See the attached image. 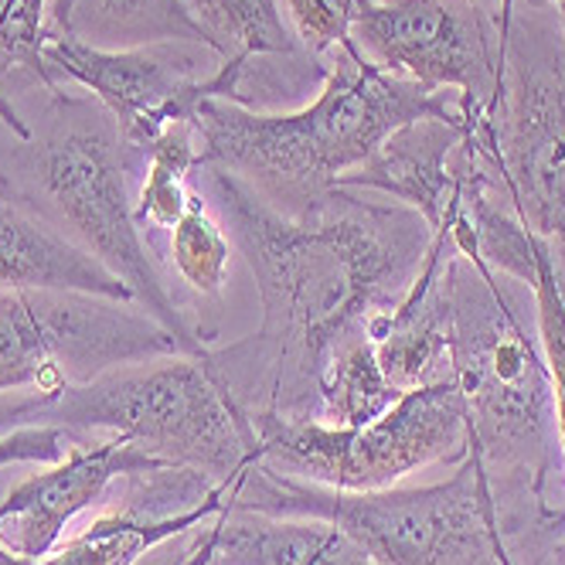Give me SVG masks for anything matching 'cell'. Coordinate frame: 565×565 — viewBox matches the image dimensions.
Wrapping results in <instances>:
<instances>
[{"instance_id": "obj_25", "label": "cell", "mask_w": 565, "mask_h": 565, "mask_svg": "<svg viewBox=\"0 0 565 565\" xmlns=\"http://www.w3.org/2000/svg\"><path fill=\"white\" fill-rule=\"evenodd\" d=\"M369 4L372 0H287L300 45L317 62H324L334 49L351 42V31Z\"/></svg>"}, {"instance_id": "obj_29", "label": "cell", "mask_w": 565, "mask_h": 565, "mask_svg": "<svg viewBox=\"0 0 565 565\" xmlns=\"http://www.w3.org/2000/svg\"><path fill=\"white\" fill-rule=\"evenodd\" d=\"M498 562H501V565H514V555H511L508 548H498Z\"/></svg>"}, {"instance_id": "obj_3", "label": "cell", "mask_w": 565, "mask_h": 565, "mask_svg": "<svg viewBox=\"0 0 565 565\" xmlns=\"http://www.w3.org/2000/svg\"><path fill=\"white\" fill-rule=\"evenodd\" d=\"M426 116H463L443 93L372 65L354 42L328 55L324 83L310 106L259 113L228 99H205L194 113L201 164L235 174L276 209L297 212L338 188L344 174L406 124Z\"/></svg>"}, {"instance_id": "obj_5", "label": "cell", "mask_w": 565, "mask_h": 565, "mask_svg": "<svg viewBox=\"0 0 565 565\" xmlns=\"http://www.w3.org/2000/svg\"><path fill=\"white\" fill-rule=\"evenodd\" d=\"M45 426L124 436L150 457L201 470L215 483H232L259 460L253 419L209 372L205 354L150 358L52 392Z\"/></svg>"}, {"instance_id": "obj_28", "label": "cell", "mask_w": 565, "mask_h": 565, "mask_svg": "<svg viewBox=\"0 0 565 565\" xmlns=\"http://www.w3.org/2000/svg\"><path fill=\"white\" fill-rule=\"evenodd\" d=\"M552 565H565V542H558V545H555V552H552Z\"/></svg>"}, {"instance_id": "obj_1", "label": "cell", "mask_w": 565, "mask_h": 565, "mask_svg": "<svg viewBox=\"0 0 565 565\" xmlns=\"http://www.w3.org/2000/svg\"><path fill=\"white\" fill-rule=\"evenodd\" d=\"M198 171L263 303L259 331L209 348L205 365L249 419H317V385L331 351L406 297L433 228L406 205L348 188L282 212L228 171Z\"/></svg>"}, {"instance_id": "obj_4", "label": "cell", "mask_w": 565, "mask_h": 565, "mask_svg": "<svg viewBox=\"0 0 565 565\" xmlns=\"http://www.w3.org/2000/svg\"><path fill=\"white\" fill-rule=\"evenodd\" d=\"M225 508L276 518H320L341 529L375 565H501V511L480 454L426 488L338 491L282 477L259 460L232 483Z\"/></svg>"}, {"instance_id": "obj_19", "label": "cell", "mask_w": 565, "mask_h": 565, "mask_svg": "<svg viewBox=\"0 0 565 565\" xmlns=\"http://www.w3.org/2000/svg\"><path fill=\"white\" fill-rule=\"evenodd\" d=\"M406 395L379 365V351L369 331L341 341L317 385V423L328 426H365L385 416Z\"/></svg>"}, {"instance_id": "obj_27", "label": "cell", "mask_w": 565, "mask_h": 565, "mask_svg": "<svg viewBox=\"0 0 565 565\" xmlns=\"http://www.w3.org/2000/svg\"><path fill=\"white\" fill-rule=\"evenodd\" d=\"M514 8H518V0H498V11H494V18H498V34H501V45H508Z\"/></svg>"}, {"instance_id": "obj_11", "label": "cell", "mask_w": 565, "mask_h": 565, "mask_svg": "<svg viewBox=\"0 0 565 565\" xmlns=\"http://www.w3.org/2000/svg\"><path fill=\"white\" fill-rule=\"evenodd\" d=\"M45 62L52 75L93 93L124 137V150L140 164L143 150L178 119H194L205 99H228L242 106L246 55H232L212 72H198V55L181 42L140 49H96L68 34H49Z\"/></svg>"}, {"instance_id": "obj_8", "label": "cell", "mask_w": 565, "mask_h": 565, "mask_svg": "<svg viewBox=\"0 0 565 565\" xmlns=\"http://www.w3.org/2000/svg\"><path fill=\"white\" fill-rule=\"evenodd\" d=\"M259 463L338 491H385L429 463H457L467 454V406L454 382L409 388L365 426H328L317 419H253Z\"/></svg>"}, {"instance_id": "obj_18", "label": "cell", "mask_w": 565, "mask_h": 565, "mask_svg": "<svg viewBox=\"0 0 565 565\" xmlns=\"http://www.w3.org/2000/svg\"><path fill=\"white\" fill-rule=\"evenodd\" d=\"M228 488H222L212 501L198 504L194 511L174 518H137L124 511H109L99 521H93L83 535L55 545L52 555L38 558L34 565H137L147 552L160 548L171 539H181L194 532L198 524L222 514Z\"/></svg>"}, {"instance_id": "obj_15", "label": "cell", "mask_w": 565, "mask_h": 565, "mask_svg": "<svg viewBox=\"0 0 565 565\" xmlns=\"http://www.w3.org/2000/svg\"><path fill=\"white\" fill-rule=\"evenodd\" d=\"M75 290L137 303L134 290L58 225L0 198V290Z\"/></svg>"}, {"instance_id": "obj_23", "label": "cell", "mask_w": 565, "mask_h": 565, "mask_svg": "<svg viewBox=\"0 0 565 565\" xmlns=\"http://www.w3.org/2000/svg\"><path fill=\"white\" fill-rule=\"evenodd\" d=\"M232 238L222 222L209 212L201 188L191 191L188 212L171 228V263L181 279L201 297H218L232 263Z\"/></svg>"}, {"instance_id": "obj_10", "label": "cell", "mask_w": 565, "mask_h": 565, "mask_svg": "<svg viewBox=\"0 0 565 565\" xmlns=\"http://www.w3.org/2000/svg\"><path fill=\"white\" fill-rule=\"evenodd\" d=\"M491 0H372L351 42L372 65L426 93H457L463 124L491 116L504 68Z\"/></svg>"}, {"instance_id": "obj_30", "label": "cell", "mask_w": 565, "mask_h": 565, "mask_svg": "<svg viewBox=\"0 0 565 565\" xmlns=\"http://www.w3.org/2000/svg\"><path fill=\"white\" fill-rule=\"evenodd\" d=\"M178 558H181V548H178V555H171V558H164V562H157V565H178Z\"/></svg>"}, {"instance_id": "obj_24", "label": "cell", "mask_w": 565, "mask_h": 565, "mask_svg": "<svg viewBox=\"0 0 565 565\" xmlns=\"http://www.w3.org/2000/svg\"><path fill=\"white\" fill-rule=\"evenodd\" d=\"M535 320H539V341L552 379V398H555V423H558V443H562V463H565V294L558 287V273L552 263L548 242L539 238L535 249Z\"/></svg>"}, {"instance_id": "obj_7", "label": "cell", "mask_w": 565, "mask_h": 565, "mask_svg": "<svg viewBox=\"0 0 565 565\" xmlns=\"http://www.w3.org/2000/svg\"><path fill=\"white\" fill-rule=\"evenodd\" d=\"M488 124L504 194L548 242L565 294V38L555 8L514 11Z\"/></svg>"}, {"instance_id": "obj_17", "label": "cell", "mask_w": 565, "mask_h": 565, "mask_svg": "<svg viewBox=\"0 0 565 565\" xmlns=\"http://www.w3.org/2000/svg\"><path fill=\"white\" fill-rule=\"evenodd\" d=\"M55 34L78 38L96 49L140 45H201L222 55L212 34L198 24L188 0H49Z\"/></svg>"}, {"instance_id": "obj_22", "label": "cell", "mask_w": 565, "mask_h": 565, "mask_svg": "<svg viewBox=\"0 0 565 565\" xmlns=\"http://www.w3.org/2000/svg\"><path fill=\"white\" fill-rule=\"evenodd\" d=\"M49 34V0H0V119L24 143H31L34 134L4 96V78L28 72L45 89L58 93V78L45 62Z\"/></svg>"}, {"instance_id": "obj_20", "label": "cell", "mask_w": 565, "mask_h": 565, "mask_svg": "<svg viewBox=\"0 0 565 565\" xmlns=\"http://www.w3.org/2000/svg\"><path fill=\"white\" fill-rule=\"evenodd\" d=\"M143 164V184L137 194V222L140 228L171 232L191 201V174L201 164V143L194 119H178L160 134L140 157Z\"/></svg>"}, {"instance_id": "obj_9", "label": "cell", "mask_w": 565, "mask_h": 565, "mask_svg": "<svg viewBox=\"0 0 565 565\" xmlns=\"http://www.w3.org/2000/svg\"><path fill=\"white\" fill-rule=\"evenodd\" d=\"M168 354H181V344L137 303L75 290H0V395L62 392Z\"/></svg>"}, {"instance_id": "obj_6", "label": "cell", "mask_w": 565, "mask_h": 565, "mask_svg": "<svg viewBox=\"0 0 565 565\" xmlns=\"http://www.w3.org/2000/svg\"><path fill=\"white\" fill-rule=\"evenodd\" d=\"M38 147V188L68 228V238L127 282L137 307L174 334L181 354H205L212 348L205 331H198L171 297L157 273L153 246L140 232L137 201L130 198V160L119 130L113 134L99 116H78L55 127Z\"/></svg>"}, {"instance_id": "obj_21", "label": "cell", "mask_w": 565, "mask_h": 565, "mask_svg": "<svg viewBox=\"0 0 565 565\" xmlns=\"http://www.w3.org/2000/svg\"><path fill=\"white\" fill-rule=\"evenodd\" d=\"M198 24L212 34L222 58H290L297 38L276 0H188Z\"/></svg>"}, {"instance_id": "obj_2", "label": "cell", "mask_w": 565, "mask_h": 565, "mask_svg": "<svg viewBox=\"0 0 565 565\" xmlns=\"http://www.w3.org/2000/svg\"><path fill=\"white\" fill-rule=\"evenodd\" d=\"M450 382L467 406V447L488 467L504 542L524 529L535 542H558L565 514L548 504L545 488L562 443L532 287L494 273L477 256L463 209L450 222Z\"/></svg>"}, {"instance_id": "obj_12", "label": "cell", "mask_w": 565, "mask_h": 565, "mask_svg": "<svg viewBox=\"0 0 565 565\" xmlns=\"http://www.w3.org/2000/svg\"><path fill=\"white\" fill-rule=\"evenodd\" d=\"M164 460L150 457L124 436H78L58 463L34 473L0 501V545L21 558H45L55 552L65 524L93 508L113 480L153 470Z\"/></svg>"}, {"instance_id": "obj_14", "label": "cell", "mask_w": 565, "mask_h": 565, "mask_svg": "<svg viewBox=\"0 0 565 565\" xmlns=\"http://www.w3.org/2000/svg\"><path fill=\"white\" fill-rule=\"evenodd\" d=\"M454 256L450 228H436L429 253L406 290L385 317L372 320L379 365L402 388H423L450 382V307H447V266Z\"/></svg>"}, {"instance_id": "obj_13", "label": "cell", "mask_w": 565, "mask_h": 565, "mask_svg": "<svg viewBox=\"0 0 565 565\" xmlns=\"http://www.w3.org/2000/svg\"><path fill=\"white\" fill-rule=\"evenodd\" d=\"M463 116H426L398 127L361 168L344 174L338 188L382 194L426 218V225L450 228L463 205L460 143Z\"/></svg>"}, {"instance_id": "obj_26", "label": "cell", "mask_w": 565, "mask_h": 565, "mask_svg": "<svg viewBox=\"0 0 565 565\" xmlns=\"http://www.w3.org/2000/svg\"><path fill=\"white\" fill-rule=\"evenodd\" d=\"M52 392H8L0 395V436H8L21 426H45Z\"/></svg>"}, {"instance_id": "obj_16", "label": "cell", "mask_w": 565, "mask_h": 565, "mask_svg": "<svg viewBox=\"0 0 565 565\" xmlns=\"http://www.w3.org/2000/svg\"><path fill=\"white\" fill-rule=\"evenodd\" d=\"M218 565H375L320 518H276L225 508L212 518Z\"/></svg>"}, {"instance_id": "obj_31", "label": "cell", "mask_w": 565, "mask_h": 565, "mask_svg": "<svg viewBox=\"0 0 565 565\" xmlns=\"http://www.w3.org/2000/svg\"><path fill=\"white\" fill-rule=\"evenodd\" d=\"M491 4H494V8H498V0H491Z\"/></svg>"}]
</instances>
